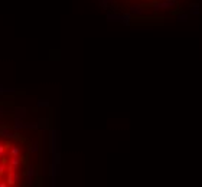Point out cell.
Wrapping results in <instances>:
<instances>
[{"label":"cell","instance_id":"6da1fadb","mask_svg":"<svg viewBox=\"0 0 202 187\" xmlns=\"http://www.w3.org/2000/svg\"><path fill=\"white\" fill-rule=\"evenodd\" d=\"M176 6V0H162L159 3H154L153 9L154 10H160V9H170Z\"/></svg>","mask_w":202,"mask_h":187},{"label":"cell","instance_id":"7a4b0ae2","mask_svg":"<svg viewBox=\"0 0 202 187\" xmlns=\"http://www.w3.org/2000/svg\"><path fill=\"white\" fill-rule=\"evenodd\" d=\"M19 178H20V176H19V171H17V170L7 171V178H6V183H7L9 186H15V184H17V183H19Z\"/></svg>","mask_w":202,"mask_h":187},{"label":"cell","instance_id":"3957f363","mask_svg":"<svg viewBox=\"0 0 202 187\" xmlns=\"http://www.w3.org/2000/svg\"><path fill=\"white\" fill-rule=\"evenodd\" d=\"M130 13H133V14H142L143 13V9L140 6H131L130 7Z\"/></svg>","mask_w":202,"mask_h":187},{"label":"cell","instance_id":"277c9868","mask_svg":"<svg viewBox=\"0 0 202 187\" xmlns=\"http://www.w3.org/2000/svg\"><path fill=\"white\" fill-rule=\"evenodd\" d=\"M199 7H201L199 3H192V5H191V13L195 14V16L199 14Z\"/></svg>","mask_w":202,"mask_h":187},{"label":"cell","instance_id":"5b68a950","mask_svg":"<svg viewBox=\"0 0 202 187\" xmlns=\"http://www.w3.org/2000/svg\"><path fill=\"white\" fill-rule=\"evenodd\" d=\"M176 19H177V20L185 22V20H188V14H185V13H179V14L176 16Z\"/></svg>","mask_w":202,"mask_h":187},{"label":"cell","instance_id":"8992f818","mask_svg":"<svg viewBox=\"0 0 202 187\" xmlns=\"http://www.w3.org/2000/svg\"><path fill=\"white\" fill-rule=\"evenodd\" d=\"M10 154H12V155H19V147L13 146V147L10 148Z\"/></svg>","mask_w":202,"mask_h":187},{"label":"cell","instance_id":"52a82bcc","mask_svg":"<svg viewBox=\"0 0 202 187\" xmlns=\"http://www.w3.org/2000/svg\"><path fill=\"white\" fill-rule=\"evenodd\" d=\"M5 153H6V147L0 144V158H3V157H5Z\"/></svg>","mask_w":202,"mask_h":187},{"label":"cell","instance_id":"ba28073f","mask_svg":"<svg viewBox=\"0 0 202 187\" xmlns=\"http://www.w3.org/2000/svg\"><path fill=\"white\" fill-rule=\"evenodd\" d=\"M199 2H202V0H199Z\"/></svg>","mask_w":202,"mask_h":187}]
</instances>
